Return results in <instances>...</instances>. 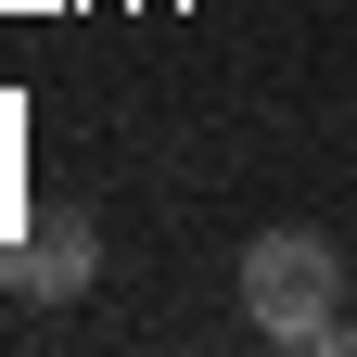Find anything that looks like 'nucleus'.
I'll list each match as a JSON object with an SVG mask.
<instances>
[{"instance_id":"obj_1","label":"nucleus","mask_w":357,"mask_h":357,"mask_svg":"<svg viewBox=\"0 0 357 357\" xmlns=\"http://www.w3.org/2000/svg\"><path fill=\"white\" fill-rule=\"evenodd\" d=\"M332 294H344V255H332L319 230H255V243H243V319H255L268 344H332V332H344Z\"/></svg>"},{"instance_id":"obj_2","label":"nucleus","mask_w":357,"mask_h":357,"mask_svg":"<svg viewBox=\"0 0 357 357\" xmlns=\"http://www.w3.org/2000/svg\"><path fill=\"white\" fill-rule=\"evenodd\" d=\"M89 268H102V255H89V217H26V230L13 243H0V281H13V294H38V306H64V294H89Z\"/></svg>"},{"instance_id":"obj_3","label":"nucleus","mask_w":357,"mask_h":357,"mask_svg":"<svg viewBox=\"0 0 357 357\" xmlns=\"http://www.w3.org/2000/svg\"><path fill=\"white\" fill-rule=\"evenodd\" d=\"M332 357H357V332H332Z\"/></svg>"}]
</instances>
